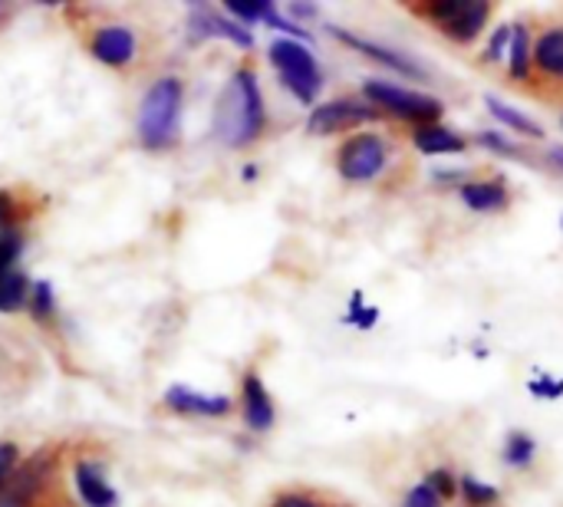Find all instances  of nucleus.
Returning a JSON list of instances; mask_svg holds the SVG:
<instances>
[{"mask_svg": "<svg viewBox=\"0 0 563 507\" xmlns=\"http://www.w3.org/2000/svg\"><path fill=\"white\" fill-rule=\"evenodd\" d=\"M287 10H290V16H297V20H300V16H313V13H317V7H313V3H290Z\"/></svg>", "mask_w": 563, "mask_h": 507, "instance_id": "obj_34", "label": "nucleus"}, {"mask_svg": "<svg viewBox=\"0 0 563 507\" xmlns=\"http://www.w3.org/2000/svg\"><path fill=\"white\" fill-rule=\"evenodd\" d=\"M30 313L36 320H46L53 313V287H49V280H36L33 284V290H30Z\"/></svg>", "mask_w": 563, "mask_h": 507, "instance_id": "obj_25", "label": "nucleus"}, {"mask_svg": "<svg viewBox=\"0 0 563 507\" xmlns=\"http://www.w3.org/2000/svg\"><path fill=\"white\" fill-rule=\"evenodd\" d=\"M343 323H346V327H360V330H373V327L379 323V310H376V307H366L363 294H353L350 313H346Z\"/></svg>", "mask_w": 563, "mask_h": 507, "instance_id": "obj_24", "label": "nucleus"}, {"mask_svg": "<svg viewBox=\"0 0 563 507\" xmlns=\"http://www.w3.org/2000/svg\"><path fill=\"white\" fill-rule=\"evenodd\" d=\"M363 96L373 109H383V112L406 119V122H416V125H435L445 112L442 99L396 86V82H386V79H366Z\"/></svg>", "mask_w": 563, "mask_h": 507, "instance_id": "obj_4", "label": "nucleus"}, {"mask_svg": "<svg viewBox=\"0 0 563 507\" xmlns=\"http://www.w3.org/2000/svg\"><path fill=\"white\" fill-rule=\"evenodd\" d=\"M478 142L485 145V148H492V152H498V155H508V158H525V152L511 142V139H505V135H498V132H482L478 135Z\"/></svg>", "mask_w": 563, "mask_h": 507, "instance_id": "obj_30", "label": "nucleus"}, {"mask_svg": "<svg viewBox=\"0 0 563 507\" xmlns=\"http://www.w3.org/2000/svg\"><path fill=\"white\" fill-rule=\"evenodd\" d=\"M188 26H191L195 36H224V40H231V43H238V46H244V49L254 46V36H251L244 26L224 20V16H218V13H211V10H205V7H195Z\"/></svg>", "mask_w": 563, "mask_h": 507, "instance_id": "obj_15", "label": "nucleus"}, {"mask_svg": "<svg viewBox=\"0 0 563 507\" xmlns=\"http://www.w3.org/2000/svg\"><path fill=\"white\" fill-rule=\"evenodd\" d=\"M267 125V112H264V96H261V82L257 73L251 66H241L224 92L218 96L214 106V135L221 145L228 148H247L261 139Z\"/></svg>", "mask_w": 563, "mask_h": 507, "instance_id": "obj_1", "label": "nucleus"}, {"mask_svg": "<svg viewBox=\"0 0 563 507\" xmlns=\"http://www.w3.org/2000/svg\"><path fill=\"white\" fill-rule=\"evenodd\" d=\"M23 251V241L16 231H0V271H10Z\"/></svg>", "mask_w": 563, "mask_h": 507, "instance_id": "obj_29", "label": "nucleus"}, {"mask_svg": "<svg viewBox=\"0 0 563 507\" xmlns=\"http://www.w3.org/2000/svg\"><path fill=\"white\" fill-rule=\"evenodd\" d=\"M416 13L429 16L432 23L442 26V33L455 43H472L485 23L492 20V3L485 0H432V3H416Z\"/></svg>", "mask_w": 563, "mask_h": 507, "instance_id": "obj_5", "label": "nucleus"}, {"mask_svg": "<svg viewBox=\"0 0 563 507\" xmlns=\"http://www.w3.org/2000/svg\"><path fill=\"white\" fill-rule=\"evenodd\" d=\"M379 112L363 102V99H353V96H340V99H330L323 106H317L307 119V132L310 135H336V132H346V129H356L369 119H376Z\"/></svg>", "mask_w": 563, "mask_h": 507, "instance_id": "obj_7", "label": "nucleus"}, {"mask_svg": "<svg viewBox=\"0 0 563 507\" xmlns=\"http://www.w3.org/2000/svg\"><path fill=\"white\" fill-rule=\"evenodd\" d=\"M528 393H531L534 399H541V403H554V399H561L563 396V379H551V376L538 373V376L528 383Z\"/></svg>", "mask_w": 563, "mask_h": 507, "instance_id": "obj_26", "label": "nucleus"}, {"mask_svg": "<svg viewBox=\"0 0 563 507\" xmlns=\"http://www.w3.org/2000/svg\"><path fill=\"white\" fill-rule=\"evenodd\" d=\"M92 56L106 66H125L135 56V33L129 26H102L92 36Z\"/></svg>", "mask_w": 563, "mask_h": 507, "instance_id": "obj_12", "label": "nucleus"}, {"mask_svg": "<svg viewBox=\"0 0 563 507\" xmlns=\"http://www.w3.org/2000/svg\"><path fill=\"white\" fill-rule=\"evenodd\" d=\"M508 73L515 79H528L531 76V66H534V43H531V33L525 23H515L511 26V46H508Z\"/></svg>", "mask_w": 563, "mask_h": 507, "instance_id": "obj_18", "label": "nucleus"}, {"mask_svg": "<svg viewBox=\"0 0 563 507\" xmlns=\"http://www.w3.org/2000/svg\"><path fill=\"white\" fill-rule=\"evenodd\" d=\"M485 106H488V109H492V115H495L498 122H505L515 135L544 139V125H541V122H534V119H531V115H525L521 109H515V106L501 102L498 96H485Z\"/></svg>", "mask_w": 563, "mask_h": 507, "instance_id": "obj_19", "label": "nucleus"}, {"mask_svg": "<svg viewBox=\"0 0 563 507\" xmlns=\"http://www.w3.org/2000/svg\"><path fill=\"white\" fill-rule=\"evenodd\" d=\"M241 175H244V181H254V178H257V168H254V165H247Z\"/></svg>", "mask_w": 563, "mask_h": 507, "instance_id": "obj_36", "label": "nucleus"}, {"mask_svg": "<svg viewBox=\"0 0 563 507\" xmlns=\"http://www.w3.org/2000/svg\"><path fill=\"white\" fill-rule=\"evenodd\" d=\"M386 162H389V145L379 132H353L336 152V168L353 185H366L379 178L386 172Z\"/></svg>", "mask_w": 563, "mask_h": 507, "instance_id": "obj_6", "label": "nucleus"}, {"mask_svg": "<svg viewBox=\"0 0 563 507\" xmlns=\"http://www.w3.org/2000/svg\"><path fill=\"white\" fill-rule=\"evenodd\" d=\"M16 459H20V449L13 442H0V492L7 488V482L13 478L16 472Z\"/></svg>", "mask_w": 563, "mask_h": 507, "instance_id": "obj_32", "label": "nucleus"}, {"mask_svg": "<svg viewBox=\"0 0 563 507\" xmlns=\"http://www.w3.org/2000/svg\"><path fill=\"white\" fill-rule=\"evenodd\" d=\"M534 66L563 82V26H551L534 40Z\"/></svg>", "mask_w": 563, "mask_h": 507, "instance_id": "obj_17", "label": "nucleus"}, {"mask_svg": "<svg viewBox=\"0 0 563 507\" xmlns=\"http://www.w3.org/2000/svg\"><path fill=\"white\" fill-rule=\"evenodd\" d=\"M508 46H511V23H505V26H498V30L492 33V43L485 46L482 59L498 63V59H505V56H508Z\"/></svg>", "mask_w": 563, "mask_h": 507, "instance_id": "obj_28", "label": "nucleus"}, {"mask_svg": "<svg viewBox=\"0 0 563 507\" xmlns=\"http://www.w3.org/2000/svg\"><path fill=\"white\" fill-rule=\"evenodd\" d=\"M538 459V442L528 432H508L505 449H501V462L508 469H531Z\"/></svg>", "mask_w": 563, "mask_h": 507, "instance_id": "obj_21", "label": "nucleus"}, {"mask_svg": "<svg viewBox=\"0 0 563 507\" xmlns=\"http://www.w3.org/2000/svg\"><path fill=\"white\" fill-rule=\"evenodd\" d=\"M162 403H165L172 412H181V416H208V419L228 416L231 406H234L228 396H205V393H195V389H188V386H172V389H165Z\"/></svg>", "mask_w": 563, "mask_h": 507, "instance_id": "obj_11", "label": "nucleus"}, {"mask_svg": "<svg viewBox=\"0 0 563 507\" xmlns=\"http://www.w3.org/2000/svg\"><path fill=\"white\" fill-rule=\"evenodd\" d=\"M426 482L435 488V495H439L442 502H449V498L459 495V475H452L449 469H432V472L426 475Z\"/></svg>", "mask_w": 563, "mask_h": 507, "instance_id": "obj_27", "label": "nucleus"}, {"mask_svg": "<svg viewBox=\"0 0 563 507\" xmlns=\"http://www.w3.org/2000/svg\"><path fill=\"white\" fill-rule=\"evenodd\" d=\"M459 195L478 214H492V211H505L508 208V185L501 178L465 181V185H459Z\"/></svg>", "mask_w": 563, "mask_h": 507, "instance_id": "obj_13", "label": "nucleus"}, {"mask_svg": "<svg viewBox=\"0 0 563 507\" xmlns=\"http://www.w3.org/2000/svg\"><path fill=\"white\" fill-rule=\"evenodd\" d=\"M224 7L247 23H267L277 13V7L271 0H228Z\"/></svg>", "mask_w": 563, "mask_h": 507, "instance_id": "obj_23", "label": "nucleus"}, {"mask_svg": "<svg viewBox=\"0 0 563 507\" xmlns=\"http://www.w3.org/2000/svg\"><path fill=\"white\" fill-rule=\"evenodd\" d=\"M412 145L422 152V155H455V152H465V139L445 125H416L412 129Z\"/></svg>", "mask_w": 563, "mask_h": 507, "instance_id": "obj_16", "label": "nucleus"}, {"mask_svg": "<svg viewBox=\"0 0 563 507\" xmlns=\"http://www.w3.org/2000/svg\"><path fill=\"white\" fill-rule=\"evenodd\" d=\"M181 119V79L162 76L148 86L139 106V139L145 148H168L178 139Z\"/></svg>", "mask_w": 563, "mask_h": 507, "instance_id": "obj_2", "label": "nucleus"}, {"mask_svg": "<svg viewBox=\"0 0 563 507\" xmlns=\"http://www.w3.org/2000/svg\"><path fill=\"white\" fill-rule=\"evenodd\" d=\"M280 82L287 86V92L294 99H300L303 106H313L317 96L323 92V73H320V63L313 56V49L300 40H290V36H277L267 49Z\"/></svg>", "mask_w": 563, "mask_h": 507, "instance_id": "obj_3", "label": "nucleus"}, {"mask_svg": "<svg viewBox=\"0 0 563 507\" xmlns=\"http://www.w3.org/2000/svg\"><path fill=\"white\" fill-rule=\"evenodd\" d=\"M49 469H53V452H36L20 472H13V478L0 492V507L30 505L36 498V492L43 488V482L49 478Z\"/></svg>", "mask_w": 563, "mask_h": 507, "instance_id": "obj_8", "label": "nucleus"}, {"mask_svg": "<svg viewBox=\"0 0 563 507\" xmlns=\"http://www.w3.org/2000/svg\"><path fill=\"white\" fill-rule=\"evenodd\" d=\"M561 224H563V221H561Z\"/></svg>", "mask_w": 563, "mask_h": 507, "instance_id": "obj_37", "label": "nucleus"}, {"mask_svg": "<svg viewBox=\"0 0 563 507\" xmlns=\"http://www.w3.org/2000/svg\"><path fill=\"white\" fill-rule=\"evenodd\" d=\"M76 492L86 507H115L119 495L115 488L106 482V472L92 462H79L76 465Z\"/></svg>", "mask_w": 563, "mask_h": 507, "instance_id": "obj_14", "label": "nucleus"}, {"mask_svg": "<svg viewBox=\"0 0 563 507\" xmlns=\"http://www.w3.org/2000/svg\"><path fill=\"white\" fill-rule=\"evenodd\" d=\"M330 33H333L340 43H346V46H353V49H360V53L373 56L376 63H383V66L396 69V73H402V76H409V79H426V69H422L419 63H412L409 56H402L399 49H393V46H383V43L363 40V36H356V33H350V30H340V26H330Z\"/></svg>", "mask_w": 563, "mask_h": 507, "instance_id": "obj_10", "label": "nucleus"}, {"mask_svg": "<svg viewBox=\"0 0 563 507\" xmlns=\"http://www.w3.org/2000/svg\"><path fill=\"white\" fill-rule=\"evenodd\" d=\"M241 409H244V422H247L251 432H271L274 422H277L274 399H271L267 386L261 383V376L254 370L244 373V379H241Z\"/></svg>", "mask_w": 563, "mask_h": 507, "instance_id": "obj_9", "label": "nucleus"}, {"mask_svg": "<svg viewBox=\"0 0 563 507\" xmlns=\"http://www.w3.org/2000/svg\"><path fill=\"white\" fill-rule=\"evenodd\" d=\"M459 495H462V502L468 507H495L498 498H501L495 485H485L475 475H462L459 478Z\"/></svg>", "mask_w": 563, "mask_h": 507, "instance_id": "obj_22", "label": "nucleus"}, {"mask_svg": "<svg viewBox=\"0 0 563 507\" xmlns=\"http://www.w3.org/2000/svg\"><path fill=\"white\" fill-rule=\"evenodd\" d=\"M445 502L435 495V488L429 485V482H422V485H416L409 495H406V502H402V507H442Z\"/></svg>", "mask_w": 563, "mask_h": 507, "instance_id": "obj_31", "label": "nucleus"}, {"mask_svg": "<svg viewBox=\"0 0 563 507\" xmlns=\"http://www.w3.org/2000/svg\"><path fill=\"white\" fill-rule=\"evenodd\" d=\"M23 304H30L26 274L16 271V267L0 271V313H13V310H20Z\"/></svg>", "mask_w": 563, "mask_h": 507, "instance_id": "obj_20", "label": "nucleus"}, {"mask_svg": "<svg viewBox=\"0 0 563 507\" xmlns=\"http://www.w3.org/2000/svg\"><path fill=\"white\" fill-rule=\"evenodd\" d=\"M271 507H323L320 502H313L310 495H300V492H284V495H277L274 498V505Z\"/></svg>", "mask_w": 563, "mask_h": 507, "instance_id": "obj_33", "label": "nucleus"}, {"mask_svg": "<svg viewBox=\"0 0 563 507\" xmlns=\"http://www.w3.org/2000/svg\"><path fill=\"white\" fill-rule=\"evenodd\" d=\"M7 221H10V195L0 191V224H7Z\"/></svg>", "mask_w": 563, "mask_h": 507, "instance_id": "obj_35", "label": "nucleus"}]
</instances>
